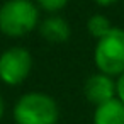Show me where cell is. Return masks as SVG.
Here are the masks:
<instances>
[{
  "label": "cell",
  "mask_w": 124,
  "mask_h": 124,
  "mask_svg": "<svg viewBox=\"0 0 124 124\" xmlns=\"http://www.w3.org/2000/svg\"><path fill=\"white\" fill-rule=\"evenodd\" d=\"M41 10L34 0H5L0 5V32L9 38H22L38 29Z\"/></svg>",
  "instance_id": "6da1fadb"
},
{
  "label": "cell",
  "mask_w": 124,
  "mask_h": 124,
  "mask_svg": "<svg viewBox=\"0 0 124 124\" xmlns=\"http://www.w3.org/2000/svg\"><path fill=\"white\" fill-rule=\"evenodd\" d=\"M12 114L16 124H56L60 107L56 100L44 92H27L19 97Z\"/></svg>",
  "instance_id": "7a4b0ae2"
},
{
  "label": "cell",
  "mask_w": 124,
  "mask_h": 124,
  "mask_svg": "<svg viewBox=\"0 0 124 124\" xmlns=\"http://www.w3.org/2000/svg\"><path fill=\"white\" fill-rule=\"evenodd\" d=\"M93 63L104 75L117 78L124 73V29L112 27L104 38L95 43Z\"/></svg>",
  "instance_id": "3957f363"
},
{
  "label": "cell",
  "mask_w": 124,
  "mask_h": 124,
  "mask_svg": "<svg viewBox=\"0 0 124 124\" xmlns=\"http://www.w3.org/2000/svg\"><path fill=\"white\" fill-rule=\"evenodd\" d=\"M32 70V54L24 46H10L0 54V80L5 85H21Z\"/></svg>",
  "instance_id": "277c9868"
},
{
  "label": "cell",
  "mask_w": 124,
  "mask_h": 124,
  "mask_svg": "<svg viewBox=\"0 0 124 124\" xmlns=\"http://www.w3.org/2000/svg\"><path fill=\"white\" fill-rule=\"evenodd\" d=\"M83 95L95 107L104 104V102H109V100L116 99V80L109 75L97 71L85 80Z\"/></svg>",
  "instance_id": "5b68a950"
},
{
  "label": "cell",
  "mask_w": 124,
  "mask_h": 124,
  "mask_svg": "<svg viewBox=\"0 0 124 124\" xmlns=\"http://www.w3.org/2000/svg\"><path fill=\"white\" fill-rule=\"evenodd\" d=\"M38 31L41 34V38L51 44H61L66 43L70 39L71 29L70 24L65 17L61 16H48L46 19H43L38 26Z\"/></svg>",
  "instance_id": "8992f818"
},
{
  "label": "cell",
  "mask_w": 124,
  "mask_h": 124,
  "mask_svg": "<svg viewBox=\"0 0 124 124\" xmlns=\"http://www.w3.org/2000/svg\"><path fill=\"white\" fill-rule=\"evenodd\" d=\"M93 124H124V104L116 97L93 110Z\"/></svg>",
  "instance_id": "52a82bcc"
},
{
  "label": "cell",
  "mask_w": 124,
  "mask_h": 124,
  "mask_svg": "<svg viewBox=\"0 0 124 124\" xmlns=\"http://www.w3.org/2000/svg\"><path fill=\"white\" fill-rule=\"evenodd\" d=\"M112 27H114V26H112L110 19H109L107 16H104V14H93V16H90V19L87 21V31H88V34H90L92 38H95L97 41H99L100 38H104L107 32H110Z\"/></svg>",
  "instance_id": "ba28073f"
},
{
  "label": "cell",
  "mask_w": 124,
  "mask_h": 124,
  "mask_svg": "<svg viewBox=\"0 0 124 124\" xmlns=\"http://www.w3.org/2000/svg\"><path fill=\"white\" fill-rule=\"evenodd\" d=\"M68 2L70 0H34L38 9L49 14V16H56L60 10H63L68 5Z\"/></svg>",
  "instance_id": "9c48e42d"
},
{
  "label": "cell",
  "mask_w": 124,
  "mask_h": 124,
  "mask_svg": "<svg viewBox=\"0 0 124 124\" xmlns=\"http://www.w3.org/2000/svg\"><path fill=\"white\" fill-rule=\"evenodd\" d=\"M116 97L124 104V73L116 78Z\"/></svg>",
  "instance_id": "30bf717a"
},
{
  "label": "cell",
  "mask_w": 124,
  "mask_h": 124,
  "mask_svg": "<svg viewBox=\"0 0 124 124\" xmlns=\"http://www.w3.org/2000/svg\"><path fill=\"white\" fill-rule=\"evenodd\" d=\"M93 2H95L99 7H110V5L117 4L119 0H93Z\"/></svg>",
  "instance_id": "8fae6325"
},
{
  "label": "cell",
  "mask_w": 124,
  "mask_h": 124,
  "mask_svg": "<svg viewBox=\"0 0 124 124\" xmlns=\"http://www.w3.org/2000/svg\"><path fill=\"white\" fill-rule=\"evenodd\" d=\"M4 112H5V100H4V97H2V95H0V119H2Z\"/></svg>",
  "instance_id": "7c38bea8"
}]
</instances>
